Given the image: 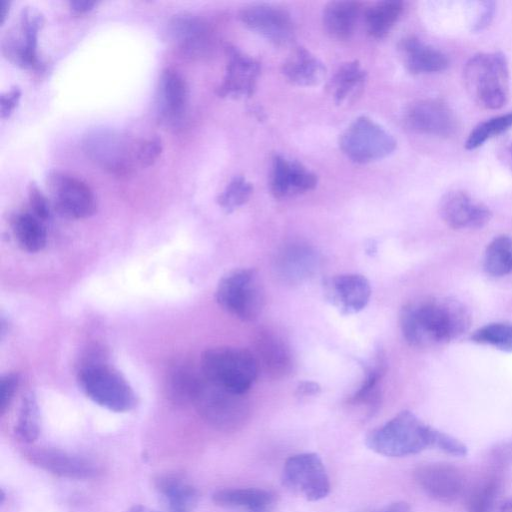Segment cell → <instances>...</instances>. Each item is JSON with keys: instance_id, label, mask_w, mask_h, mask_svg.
<instances>
[{"instance_id": "10", "label": "cell", "mask_w": 512, "mask_h": 512, "mask_svg": "<svg viewBox=\"0 0 512 512\" xmlns=\"http://www.w3.org/2000/svg\"><path fill=\"white\" fill-rule=\"evenodd\" d=\"M54 208L69 219L89 217L96 210V197L82 179L62 170L53 169L46 177Z\"/></svg>"}, {"instance_id": "25", "label": "cell", "mask_w": 512, "mask_h": 512, "mask_svg": "<svg viewBox=\"0 0 512 512\" xmlns=\"http://www.w3.org/2000/svg\"><path fill=\"white\" fill-rule=\"evenodd\" d=\"M318 258L315 251L304 244L286 246L276 260L279 276L288 283H301L316 271Z\"/></svg>"}, {"instance_id": "12", "label": "cell", "mask_w": 512, "mask_h": 512, "mask_svg": "<svg viewBox=\"0 0 512 512\" xmlns=\"http://www.w3.org/2000/svg\"><path fill=\"white\" fill-rule=\"evenodd\" d=\"M282 482L289 490L303 495L309 501L321 500L330 492L326 469L315 453L289 457L283 467Z\"/></svg>"}, {"instance_id": "15", "label": "cell", "mask_w": 512, "mask_h": 512, "mask_svg": "<svg viewBox=\"0 0 512 512\" xmlns=\"http://www.w3.org/2000/svg\"><path fill=\"white\" fill-rule=\"evenodd\" d=\"M167 34L179 52L190 58L207 55L212 47V31L201 17L187 13L173 15L167 24Z\"/></svg>"}, {"instance_id": "23", "label": "cell", "mask_w": 512, "mask_h": 512, "mask_svg": "<svg viewBox=\"0 0 512 512\" xmlns=\"http://www.w3.org/2000/svg\"><path fill=\"white\" fill-rule=\"evenodd\" d=\"M414 476L422 490L439 501H453L463 489L461 472L449 464L430 463L419 466Z\"/></svg>"}, {"instance_id": "42", "label": "cell", "mask_w": 512, "mask_h": 512, "mask_svg": "<svg viewBox=\"0 0 512 512\" xmlns=\"http://www.w3.org/2000/svg\"><path fill=\"white\" fill-rule=\"evenodd\" d=\"M28 197L31 212L45 221L50 216V202L38 185L31 182L28 187Z\"/></svg>"}, {"instance_id": "5", "label": "cell", "mask_w": 512, "mask_h": 512, "mask_svg": "<svg viewBox=\"0 0 512 512\" xmlns=\"http://www.w3.org/2000/svg\"><path fill=\"white\" fill-rule=\"evenodd\" d=\"M93 355L85 361L78 373V381L85 395L99 406L113 412L132 410L137 403L136 395L115 369Z\"/></svg>"}, {"instance_id": "9", "label": "cell", "mask_w": 512, "mask_h": 512, "mask_svg": "<svg viewBox=\"0 0 512 512\" xmlns=\"http://www.w3.org/2000/svg\"><path fill=\"white\" fill-rule=\"evenodd\" d=\"M339 144L346 157L357 164L384 159L397 146L393 135L367 116L357 117L343 132Z\"/></svg>"}, {"instance_id": "13", "label": "cell", "mask_w": 512, "mask_h": 512, "mask_svg": "<svg viewBox=\"0 0 512 512\" xmlns=\"http://www.w3.org/2000/svg\"><path fill=\"white\" fill-rule=\"evenodd\" d=\"M239 19L251 31L277 46L290 44L295 37V26L290 14L279 7L257 4L239 12Z\"/></svg>"}, {"instance_id": "39", "label": "cell", "mask_w": 512, "mask_h": 512, "mask_svg": "<svg viewBox=\"0 0 512 512\" xmlns=\"http://www.w3.org/2000/svg\"><path fill=\"white\" fill-rule=\"evenodd\" d=\"M252 192V184L245 177L238 175L232 178L218 195L217 203L226 213H231L244 205L250 199Z\"/></svg>"}, {"instance_id": "19", "label": "cell", "mask_w": 512, "mask_h": 512, "mask_svg": "<svg viewBox=\"0 0 512 512\" xmlns=\"http://www.w3.org/2000/svg\"><path fill=\"white\" fill-rule=\"evenodd\" d=\"M406 121L415 131L437 136L449 137L457 129V119L452 109L440 99H421L407 110Z\"/></svg>"}, {"instance_id": "30", "label": "cell", "mask_w": 512, "mask_h": 512, "mask_svg": "<svg viewBox=\"0 0 512 512\" xmlns=\"http://www.w3.org/2000/svg\"><path fill=\"white\" fill-rule=\"evenodd\" d=\"M366 71L357 60L343 63L328 83V92L337 105L354 100L366 81Z\"/></svg>"}, {"instance_id": "32", "label": "cell", "mask_w": 512, "mask_h": 512, "mask_svg": "<svg viewBox=\"0 0 512 512\" xmlns=\"http://www.w3.org/2000/svg\"><path fill=\"white\" fill-rule=\"evenodd\" d=\"M403 2L386 0L372 5L365 13L367 33L376 39L385 37L398 21Z\"/></svg>"}, {"instance_id": "24", "label": "cell", "mask_w": 512, "mask_h": 512, "mask_svg": "<svg viewBox=\"0 0 512 512\" xmlns=\"http://www.w3.org/2000/svg\"><path fill=\"white\" fill-rule=\"evenodd\" d=\"M399 50L407 70L413 74L444 71L449 64L440 50L422 42L416 36H407L399 44Z\"/></svg>"}, {"instance_id": "17", "label": "cell", "mask_w": 512, "mask_h": 512, "mask_svg": "<svg viewBox=\"0 0 512 512\" xmlns=\"http://www.w3.org/2000/svg\"><path fill=\"white\" fill-rule=\"evenodd\" d=\"M324 296L343 315L363 310L369 302L371 287L360 274H340L323 281Z\"/></svg>"}, {"instance_id": "28", "label": "cell", "mask_w": 512, "mask_h": 512, "mask_svg": "<svg viewBox=\"0 0 512 512\" xmlns=\"http://www.w3.org/2000/svg\"><path fill=\"white\" fill-rule=\"evenodd\" d=\"M213 502L221 507L246 508L249 512H272L275 495L263 489H221L213 493Z\"/></svg>"}, {"instance_id": "3", "label": "cell", "mask_w": 512, "mask_h": 512, "mask_svg": "<svg viewBox=\"0 0 512 512\" xmlns=\"http://www.w3.org/2000/svg\"><path fill=\"white\" fill-rule=\"evenodd\" d=\"M464 82L473 100L485 109L502 108L509 97V67L500 51L473 55L464 67Z\"/></svg>"}, {"instance_id": "6", "label": "cell", "mask_w": 512, "mask_h": 512, "mask_svg": "<svg viewBox=\"0 0 512 512\" xmlns=\"http://www.w3.org/2000/svg\"><path fill=\"white\" fill-rule=\"evenodd\" d=\"M192 402L209 424L224 431L240 429L250 414L245 394L231 392L207 380L202 374Z\"/></svg>"}, {"instance_id": "26", "label": "cell", "mask_w": 512, "mask_h": 512, "mask_svg": "<svg viewBox=\"0 0 512 512\" xmlns=\"http://www.w3.org/2000/svg\"><path fill=\"white\" fill-rule=\"evenodd\" d=\"M284 77L297 86L310 87L320 84L326 75V67L305 47H296L282 65Z\"/></svg>"}, {"instance_id": "43", "label": "cell", "mask_w": 512, "mask_h": 512, "mask_svg": "<svg viewBox=\"0 0 512 512\" xmlns=\"http://www.w3.org/2000/svg\"><path fill=\"white\" fill-rule=\"evenodd\" d=\"M434 448L453 456H464L467 453V448L462 442L439 430L436 435Z\"/></svg>"}, {"instance_id": "52", "label": "cell", "mask_w": 512, "mask_h": 512, "mask_svg": "<svg viewBox=\"0 0 512 512\" xmlns=\"http://www.w3.org/2000/svg\"><path fill=\"white\" fill-rule=\"evenodd\" d=\"M496 512H512V500L503 503Z\"/></svg>"}, {"instance_id": "46", "label": "cell", "mask_w": 512, "mask_h": 512, "mask_svg": "<svg viewBox=\"0 0 512 512\" xmlns=\"http://www.w3.org/2000/svg\"><path fill=\"white\" fill-rule=\"evenodd\" d=\"M494 14H495V2H493V1L482 2L481 12H480L479 16L477 17L472 30L475 32L484 30L493 20Z\"/></svg>"}, {"instance_id": "1", "label": "cell", "mask_w": 512, "mask_h": 512, "mask_svg": "<svg viewBox=\"0 0 512 512\" xmlns=\"http://www.w3.org/2000/svg\"><path fill=\"white\" fill-rule=\"evenodd\" d=\"M399 323L406 342L417 348L447 344L470 327L467 307L449 297H421L406 303L400 311Z\"/></svg>"}, {"instance_id": "14", "label": "cell", "mask_w": 512, "mask_h": 512, "mask_svg": "<svg viewBox=\"0 0 512 512\" xmlns=\"http://www.w3.org/2000/svg\"><path fill=\"white\" fill-rule=\"evenodd\" d=\"M227 58L225 74L216 88L220 97H250L253 95L260 75V63L238 47L225 45Z\"/></svg>"}, {"instance_id": "27", "label": "cell", "mask_w": 512, "mask_h": 512, "mask_svg": "<svg viewBox=\"0 0 512 512\" xmlns=\"http://www.w3.org/2000/svg\"><path fill=\"white\" fill-rule=\"evenodd\" d=\"M155 488L171 512H190L198 504V490L179 475L158 476L155 479Z\"/></svg>"}, {"instance_id": "53", "label": "cell", "mask_w": 512, "mask_h": 512, "mask_svg": "<svg viewBox=\"0 0 512 512\" xmlns=\"http://www.w3.org/2000/svg\"><path fill=\"white\" fill-rule=\"evenodd\" d=\"M509 155H510V161H511V166H512V143L509 147Z\"/></svg>"}, {"instance_id": "37", "label": "cell", "mask_w": 512, "mask_h": 512, "mask_svg": "<svg viewBox=\"0 0 512 512\" xmlns=\"http://www.w3.org/2000/svg\"><path fill=\"white\" fill-rule=\"evenodd\" d=\"M471 341L492 346L500 351L512 353V323L494 322L476 329Z\"/></svg>"}, {"instance_id": "49", "label": "cell", "mask_w": 512, "mask_h": 512, "mask_svg": "<svg viewBox=\"0 0 512 512\" xmlns=\"http://www.w3.org/2000/svg\"><path fill=\"white\" fill-rule=\"evenodd\" d=\"M381 512H411V509L405 502H396L386 507Z\"/></svg>"}, {"instance_id": "22", "label": "cell", "mask_w": 512, "mask_h": 512, "mask_svg": "<svg viewBox=\"0 0 512 512\" xmlns=\"http://www.w3.org/2000/svg\"><path fill=\"white\" fill-rule=\"evenodd\" d=\"M316 175L301 163L274 155L270 177V191L277 199L313 190Z\"/></svg>"}, {"instance_id": "48", "label": "cell", "mask_w": 512, "mask_h": 512, "mask_svg": "<svg viewBox=\"0 0 512 512\" xmlns=\"http://www.w3.org/2000/svg\"><path fill=\"white\" fill-rule=\"evenodd\" d=\"M96 4V1L94 0H70L69 1V7L71 10L77 13H83L88 10H90L94 5Z\"/></svg>"}, {"instance_id": "11", "label": "cell", "mask_w": 512, "mask_h": 512, "mask_svg": "<svg viewBox=\"0 0 512 512\" xmlns=\"http://www.w3.org/2000/svg\"><path fill=\"white\" fill-rule=\"evenodd\" d=\"M44 24L43 14L35 7L25 6L16 25L7 31L2 41L4 55L23 68H39L38 33Z\"/></svg>"}, {"instance_id": "51", "label": "cell", "mask_w": 512, "mask_h": 512, "mask_svg": "<svg viewBox=\"0 0 512 512\" xmlns=\"http://www.w3.org/2000/svg\"><path fill=\"white\" fill-rule=\"evenodd\" d=\"M127 512H157L143 505H134Z\"/></svg>"}, {"instance_id": "18", "label": "cell", "mask_w": 512, "mask_h": 512, "mask_svg": "<svg viewBox=\"0 0 512 512\" xmlns=\"http://www.w3.org/2000/svg\"><path fill=\"white\" fill-rule=\"evenodd\" d=\"M26 458L38 468L68 479H91L98 472L89 459L56 448H32L26 452Z\"/></svg>"}, {"instance_id": "38", "label": "cell", "mask_w": 512, "mask_h": 512, "mask_svg": "<svg viewBox=\"0 0 512 512\" xmlns=\"http://www.w3.org/2000/svg\"><path fill=\"white\" fill-rule=\"evenodd\" d=\"M512 127V111L492 117L479 123L468 135L465 147L474 150L483 145L488 139L497 136Z\"/></svg>"}, {"instance_id": "29", "label": "cell", "mask_w": 512, "mask_h": 512, "mask_svg": "<svg viewBox=\"0 0 512 512\" xmlns=\"http://www.w3.org/2000/svg\"><path fill=\"white\" fill-rule=\"evenodd\" d=\"M359 11V2H329L323 11V25L326 32L336 40L350 39L356 27Z\"/></svg>"}, {"instance_id": "33", "label": "cell", "mask_w": 512, "mask_h": 512, "mask_svg": "<svg viewBox=\"0 0 512 512\" xmlns=\"http://www.w3.org/2000/svg\"><path fill=\"white\" fill-rule=\"evenodd\" d=\"M386 362L381 352H378L373 364L366 368L365 378L359 389L350 397L353 405H365L370 413L377 409L380 402L379 383L385 373Z\"/></svg>"}, {"instance_id": "16", "label": "cell", "mask_w": 512, "mask_h": 512, "mask_svg": "<svg viewBox=\"0 0 512 512\" xmlns=\"http://www.w3.org/2000/svg\"><path fill=\"white\" fill-rule=\"evenodd\" d=\"M439 214L445 224L455 230L479 229L492 218L485 204L463 190L445 193L439 202Z\"/></svg>"}, {"instance_id": "41", "label": "cell", "mask_w": 512, "mask_h": 512, "mask_svg": "<svg viewBox=\"0 0 512 512\" xmlns=\"http://www.w3.org/2000/svg\"><path fill=\"white\" fill-rule=\"evenodd\" d=\"M162 149V140L156 135L139 140L137 150L138 165L141 167H148L152 165L160 156Z\"/></svg>"}, {"instance_id": "21", "label": "cell", "mask_w": 512, "mask_h": 512, "mask_svg": "<svg viewBox=\"0 0 512 512\" xmlns=\"http://www.w3.org/2000/svg\"><path fill=\"white\" fill-rule=\"evenodd\" d=\"M254 356L258 367L273 379L289 375L293 369V356L284 339L269 329H260L253 340Z\"/></svg>"}, {"instance_id": "47", "label": "cell", "mask_w": 512, "mask_h": 512, "mask_svg": "<svg viewBox=\"0 0 512 512\" xmlns=\"http://www.w3.org/2000/svg\"><path fill=\"white\" fill-rule=\"evenodd\" d=\"M321 391L318 383L313 381H304L299 383L296 389V394L301 397L316 395Z\"/></svg>"}, {"instance_id": "40", "label": "cell", "mask_w": 512, "mask_h": 512, "mask_svg": "<svg viewBox=\"0 0 512 512\" xmlns=\"http://www.w3.org/2000/svg\"><path fill=\"white\" fill-rule=\"evenodd\" d=\"M497 483L490 481L478 488L471 496L468 512H496Z\"/></svg>"}, {"instance_id": "34", "label": "cell", "mask_w": 512, "mask_h": 512, "mask_svg": "<svg viewBox=\"0 0 512 512\" xmlns=\"http://www.w3.org/2000/svg\"><path fill=\"white\" fill-rule=\"evenodd\" d=\"M483 268L492 277H503L512 273V238L510 236L499 235L487 245Z\"/></svg>"}, {"instance_id": "44", "label": "cell", "mask_w": 512, "mask_h": 512, "mask_svg": "<svg viewBox=\"0 0 512 512\" xmlns=\"http://www.w3.org/2000/svg\"><path fill=\"white\" fill-rule=\"evenodd\" d=\"M18 386V377L15 374H6L0 383V413L3 415L9 407Z\"/></svg>"}, {"instance_id": "50", "label": "cell", "mask_w": 512, "mask_h": 512, "mask_svg": "<svg viewBox=\"0 0 512 512\" xmlns=\"http://www.w3.org/2000/svg\"><path fill=\"white\" fill-rule=\"evenodd\" d=\"M9 7H10V2L9 1H7V0H1L0 1V23L1 24L6 19V16H7L8 11H9Z\"/></svg>"}, {"instance_id": "35", "label": "cell", "mask_w": 512, "mask_h": 512, "mask_svg": "<svg viewBox=\"0 0 512 512\" xmlns=\"http://www.w3.org/2000/svg\"><path fill=\"white\" fill-rule=\"evenodd\" d=\"M19 440L26 444L33 443L40 434V412L37 399L32 392L24 395L15 426Z\"/></svg>"}, {"instance_id": "8", "label": "cell", "mask_w": 512, "mask_h": 512, "mask_svg": "<svg viewBox=\"0 0 512 512\" xmlns=\"http://www.w3.org/2000/svg\"><path fill=\"white\" fill-rule=\"evenodd\" d=\"M139 141L109 128L88 131L83 148L89 158L103 169L116 175L129 173L137 162Z\"/></svg>"}, {"instance_id": "20", "label": "cell", "mask_w": 512, "mask_h": 512, "mask_svg": "<svg viewBox=\"0 0 512 512\" xmlns=\"http://www.w3.org/2000/svg\"><path fill=\"white\" fill-rule=\"evenodd\" d=\"M189 96L184 76L175 68H164L157 86V116L165 125L175 126L183 118Z\"/></svg>"}, {"instance_id": "4", "label": "cell", "mask_w": 512, "mask_h": 512, "mask_svg": "<svg viewBox=\"0 0 512 512\" xmlns=\"http://www.w3.org/2000/svg\"><path fill=\"white\" fill-rule=\"evenodd\" d=\"M201 374L207 380L238 394H245L258 374L255 356L238 347H215L201 356Z\"/></svg>"}, {"instance_id": "45", "label": "cell", "mask_w": 512, "mask_h": 512, "mask_svg": "<svg viewBox=\"0 0 512 512\" xmlns=\"http://www.w3.org/2000/svg\"><path fill=\"white\" fill-rule=\"evenodd\" d=\"M21 97V90L18 86H14L0 96V112L1 117H8L17 106Z\"/></svg>"}, {"instance_id": "2", "label": "cell", "mask_w": 512, "mask_h": 512, "mask_svg": "<svg viewBox=\"0 0 512 512\" xmlns=\"http://www.w3.org/2000/svg\"><path fill=\"white\" fill-rule=\"evenodd\" d=\"M437 432L411 411L405 410L371 431L365 442L369 449L378 454L403 457L434 447Z\"/></svg>"}, {"instance_id": "7", "label": "cell", "mask_w": 512, "mask_h": 512, "mask_svg": "<svg viewBox=\"0 0 512 512\" xmlns=\"http://www.w3.org/2000/svg\"><path fill=\"white\" fill-rule=\"evenodd\" d=\"M218 304L243 321H253L261 314L265 294L254 269H237L224 275L216 289Z\"/></svg>"}, {"instance_id": "36", "label": "cell", "mask_w": 512, "mask_h": 512, "mask_svg": "<svg viewBox=\"0 0 512 512\" xmlns=\"http://www.w3.org/2000/svg\"><path fill=\"white\" fill-rule=\"evenodd\" d=\"M201 376L196 375L186 366H176L168 373L166 379L167 395L176 402L191 401Z\"/></svg>"}, {"instance_id": "31", "label": "cell", "mask_w": 512, "mask_h": 512, "mask_svg": "<svg viewBox=\"0 0 512 512\" xmlns=\"http://www.w3.org/2000/svg\"><path fill=\"white\" fill-rule=\"evenodd\" d=\"M43 222L32 212H20L13 217V233L23 250L36 253L46 246L47 232Z\"/></svg>"}]
</instances>
